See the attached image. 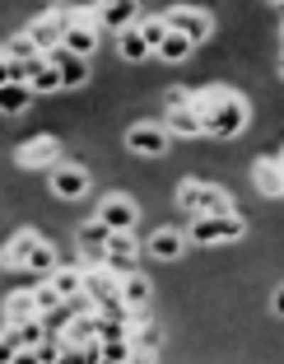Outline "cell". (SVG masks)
Wrapping results in <instances>:
<instances>
[{
    "label": "cell",
    "mask_w": 284,
    "mask_h": 364,
    "mask_svg": "<svg viewBox=\"0 0 284 364\" xmlns=\"http://www.w3.org/2000/svg\"><path fill=\"white\" fill-rule=\"evenodd\" d=\"M178 205L196 220V215H210V220H219V215H233V201L224 187H210V182H182L178 187Z\"/></svg>",
    "instance_id": "cell-1"
},
{
    "label": "cell",
    "mask_w": 284,
    "mask_h": 364,
    "mask_svg": "<svg viewBox=\"0 0 284 364\" xmlns=\"http://www.w3.org/2000/svg\"><path fill=\"white\" fill-rule=\"evenodd\" d=\"M247 234V225H242L238 215H219V220H210V215H196L191 220V229H187V238L191 243H200V247H210V243H233V238H242Z\"/></svg>",
    "instance_id": "cell-2"
},
{
    "label": "cell",
    "mask_w": 284,
    "mask_h": 364,
    "mask_svg": "<svg viewBox=\"0 0 284 364\" xmlns=\"http://www.w3.org/2000/svg\"><path fill=\"white\" fill-rule=\"evenodd\" d=\"M242 127H247V103H242L238 94H233V98H224V103L214 107L210 117H205V136H219V140L238 136Z\"/></svg>",
    "instance_id": "cell-3"
},
{
    "label": "cell",
    "mask_w": 284,
    "mask_h": 364,
    "mask_svg": "<svg viewBox=\"0 0 284 364\" xmlns=\"http://www.w3.org/2000/svg\"><path fill=\"white\" fill-rule=\"evenodd\" d=\"M163 23H168V33L187 38L191 47L210 38V14H205V10H191V5H178V10H168V14H163Z\"/></svg>",
    "instance_id": "cell-4"
},
{
    "label": "cell",
    "mask_w": 284,
    "mask_h": 364,
    "mask_svg": "<svg viewBox=\"0 0 284 364\" xmlns=\"http://www.w3.org/2000/svg\"><path fill=\"white\" fill-rule=\"evenodd\" d=\"M94 220H103L107 234H131V229H136V220H140V210H136V201H131V196H107V201L98 205Z\"/></svg>",
    "instance_id": "cell-5"
},
{
    "label": "cell",
    "mask_w": 284,
    "mask_h": 364,
    "mask_svg": "<svg viewBox=\"0 0 284 364\" xmlns=\"http://www.w3.org/2000/svg\"><path fill=\"white\" fill-rule=\"evenodd\" d=\"M126 145H131L136 154H145V159H158V154L168 150V131L154 127V122H140V127L126 131Z\"/></svg>",
    "instance_id": "cell-6"
},
{
    "label": "cell",
    "mask_w": 284,
    "mask_h": 364,
    "mask_svg": "<svg viewBox=\"0 0 284 364\" xmlns=\"http://www.w3.org/2000/svg\"><path fill=\"white\" fill-rule=\"evenodd\" d=\"M52 192L61 196V201H80V196L89 192V173L80 168V164H56L52 168Z\"/></svg>",
    "instance_id": "cell-7"
},
{
    "label": "cell",
    "mask_w": 284,
    "mask_h": 364,
    "mask_svg": "<svg viewBox=\"0 0 284 364\" xmlns=\"http://www.w3.org/2000/svg\"><path fill=\"white\" fill-rule=\"evenodd\" d=\"M23 38H28V43L38 47V56H52V52H61V38H65V28L52 19V14H43V19H33L28 28H23Z\"/></svg>",
    "instance_id": "cell-8"
},
{
    "label": "cell",
    "mask_w": 284,
    "mask_h": 364,
    "mask_svg": "<svg viewBox=\"0 0 284 364\" xmlns=\"http://www.w3.org/2000/svg\"><path fill=\"white\" fill-rule=\"evenodd\" d=\"M19 164H23V168H56V164H61V145H56V136H33L28 145L19 150Z\"/></svg>",
    "instance_id": "cell-9"
},
{
    "label": "cell",
    "mask_w": 284,
    "mask_h": 364,
    "mask_svg": "<svg viewBox=\"0 0 284 364\" xmlns=\"http://www.w3.org/2000/svg\"><path fill=\"white\" fill-rule=\"evenodd\" d=\"M131 262H136V234H112L103 247V267L116 276H131Z\"/></svg>",
    "instance_id": "cell-10"
},
{
    "label": "cell",
    "mask_w": 284,
    "mask_h": 364,
    "mask_svg": "<svg viewBox=\"0 0 284 364\" xmlns=\"http://www.w3.org/2000/svg\"><path fill=\"white\" fill-rule=\"evenodd\" d=\"M94 28H112V33H126L136 28V5H94Z\"/></svg>",
    "instance_id": "cell-11"
},
{
    "label": "cell",
    "mask_w": 284,
    "mask_h": 364,
    "mask_svg": "<svg viewBox=\"0 0 284 364\" xmlns=\"http://www.w3.org/2000/svg\"><path fill=\"white\" fill-rule=\"evenodd\" d=\"M116 289H121V276L116 271H107V267H94V271H84V294L94 304H103V299H116Z\"/></svg>",
    "instance_id": "cell-12"
},
{
    "label": "cell",
    "mask_w": 284,
    "mask_h": 364,
    "mask_svg": "<svg viewBox=\"0 0 284 364\" xmlns=\"http://www.w3.org/2000/svg\"><path fill=\"white\" fill-rule=\"evenodd\" d=\"M94 47H98V28L94 23H75V28H65V38H61V52L80 56V61H89Z\"/></svg>",
    "instance_id": "cell-13"
},
{
    "label": "cell",
    "mask_w": 284,
    "mask_h": 364,
    "mask_svg": "<svg viewBox=\"0 0 284 364\" xmlns=\"http://www.w3.org/2000/svg\"><path fill=\"white\" fill-rule=\"evenodd\" d=\"M47 61L56 65V75H61V89H80L89 80V61H80V56H70V52H52Z\"/></svg>",
    "instance_id": "cell-14"
},
{
    "label": "cell",
    "mask_w": 284,
    "mask_h": 364,
    "mask_svg": "<svg viewBox=\"0 0 284 364\" xmlns=\"http://www.w3.org/2000/svg\"><path fill=\"white\" fill-rule=\"evenodd\" d=\"M43 243V238L33 234V229H23V234H14L10 243H5V252H0V262L5 267H28V257H33V247Z\"/></svg>",
    "instance_id": "cell-15"
},
{
    "label": "cell",
    "mask_w": 284,
    "mask_h": 364,
    "mask_svg": "<svg viewBox=\"0 0 284 364\" xmlns=\"http://www.w3.org/2000/svg\"><path fill=\"white\" fill-rule=\"evenodd\" d=\"M47 285H52L61 299H75V294H84V271L80 267H56L52 276H47Z\"/></svg>",
    "instance_id": "cell-16"
},
{
    "label": "cell",
    "mask_w": 284,
    "mask_h": 364,
    "mask_svg": "<svg viewBox=\"0 0 284 364\" xmlns=\"http://www.w3.org/2000/svg\"><path fill=\"white\" fill-rule=\"evenodd\" d=\"M182 247H187V238H182L178 229H158V234L149 238V252H154L158 262H173V257H182Z\"/></svg>",
    "instance_id": "cell-17"
},
{
    "label": "cell",
    "mask_w": 284,
    "mask_h": 364,
    "mask_svg": "<svg viewBox=\"0 0 284 364\" xmlns=\"http://www.w3.org/2000/svg\"><path fill=\"white\" fill-rule=\"evenodd\" d=\"M252 178H256V187H261L266 196H284V168L275 159H261L252 168Z\"/></svg>",
    "instance_id": "cell-18"
},
{
    "label": "cell",
    "mask_w": 284,
    "mask_h": 364,
    "mask_svg": "<svg viewBox=\"0 0 284 364\" xmlns=\"http://www.w3.org/2000/svg\"><path fill=\"white\" fill-rule=\"evenodd\" d=\"M116 299L126 304V309H145V304H149V280H145V276H136V271H131V276H121V289H116Z\"/></svg>",
    "instance_id": "cell-19"
},
{
    "label": "cell",
    "mask_w": 284,
    "mask_h": 364,
    "mask_svg": "<svg viewBox=\"0 0 284 364\" xmlns=\"http://www.w3.org/2000/svg\"><path fill=\"white\" fill-rule=\"evenodd\" d=\"M33 318H38V309H33L28 289H19V294L5 299V322H10V327H23V322H33Z\"/></svg>",
    "instance_id": "cell-20"
},
{
    "label": "cell",
    "mask_w": 284,
    "mask_h": 364,
    "mask_svg": "<svg viewBox=\"0 0 284 364\" xmlns=\"http://www.w3.org/2000/svg\"><path fill=\"white\" fill-rule=\"evenodd\" d=\"M5 336H10L19 350H38V346H43V336H47V322H43V318H33V322H23V327H10Z\"/></svg>",
    "instance_id": "cell-21"
},
{
    "label": "cell",
    "mask_w": 284,
    "mask_h": 364,
    "mask_svg": "<svg viewBox=\"0 0 284 364\" xmlns=\"http://www.w3.org/2000/svg\"><path fill=\"white\" fill-rule=\"evenodd\" d=\"M224 98H233V89H224V85H210V89H200V94H191V112H196L200 122L210 117L214 107L224 103Z\"/></svg>",
    "instance_id": "cell-22"
},
{
    "label": "cell",
    "mask_w": 284,
    "mask_h": 364,
    "mask_svg": "<svg viewBox=\"0 0 284 364\" xmlns=\"http://www.w3.org/2000/svg\"><path fill=\"white\" fill-rule=\"evenodd\" d=\"M163 131H168V136H205V122H200L191 107H182V112H168Z\"/></svg>",
    "instance_id": "cell-23"
},
{
    "label": "cell",
    "mask_w": 284,
    "mask_h": 364,
    "mask_svg": "<svg viewBox=\"0 0 284 364\" xmlns=\"http://www.w3.org/2000/svg\"><path fill=\"white\" fill-rule=\"evenodd\" d=\"M98 341V313L94 318H70V327H65V346H89Z\"/></svg>",
    "instance_id": "cell-24"
},
{
    "label": "cell",
    "mask_w": 284,
    "mask_h": 364,
    "mask_svg": "<svg viewBox=\"0 0 284 364\" xmlns=\"http://www.w3.org/2000/svg\"><path fill=\"white\" fill-rule=\"evenodd\" d=\"M116 52H121V61H145L149 47H145V38H140L136 28H126V33H116Z\"/></svg>",
    "instance_id": "cell-25"
},
{
    "label": "cell",
    "mask_w": 284,
    "mask_h": 364,
    "mask_svg": "<svg viewBox=\"0 0 284 364\" xmlns=\"http://www.w3.org/2000/svg\"><path fill=\"white\" fill-rule=\"evenodd\" d=\"M28 89H33V94H56V89H61V75H56V65L47 61V56H43V65H38V70H33Z\"/></svg>",
    "instance_id": "cell-26"
},
{
    "label": "cell",
    "mask_w": 284,
    "mask_h": 364,
    "mask_svg": "<svg viewBox=\"0 0 284 364\" xmlns=\"http://www.w3.org/2000/svg\"><path fill=\"white\" fill-rule=\"evenodd\" d=\"M28 98H33V89L28 85H5L0 89V112H23V107H28Z\"/></svg>",
    "instance_id": "cell-27"
},
{
    "label": "cell",
    "mask_w": 284,
    "mask_h": 364,
    "mask_svg": "<svg viewBox=\"0 0 284 364\" xmlns=\"http://www.w3.org/2000/svg\"><path fill=\"white\" fill-rule=\"evenodd\" d=\"M56 267H61V262H56V247L52 243H38V247H33V257H28V271H33V276H52Z\"/></svg>",
    "instance_id": "cell-28"
},
{
    "label": "cell",
    "mask_w": 284,
    "mask_h": 364,
    "mask_svg": "<svg viewBox=\"0 0 284 364\" xmlns=\"http://www.w3.org/2000/svg\"><path fill=\"white\" fill-rule=\"evenodd\" d=\"M131 346H136V350H145V355H154L158 346H163V332H158L154 322H145V327H131Z\"/></svg>",
    "instance_id": "cell-29"
},
{
    "label": "cell",
    "mask_w": 284,
    "mask_h": 364,
    "mask_svg": "<svg viewBox=\"0 0 284 364\" xmlns=\"http://www.w3.org/2000/svg\"><path fill=\"white\" fill-rule=\"evenodd\" d=\"M28 294H33V309H38V318H47V313H56V309L65 304L52 285H38V289H28Z\"/></svg>",
    "instance_id": "cell-30"
},
{
    "label": "cell",
    "mask_w": 284,
    "mask_h": 364,
    "mask_svg": "<svg viewBox=\"0 0 284 364\" xmlns=\"http://www.w3.org/2000/svg\"><path fill=\"white\" fill-rule=\"evenodd\" d=\"M136 33L145 38L149 52H158V47H163V38H168V23H163V19H145V23H136Z\"/></svg>",
    "instance_id": "cell-31"
},
{
    "label": "cell",
    "mask_w": 284,
    "mask_h": 364,
    "mask_svg": "<svg viewBox=\"0 0 284 364\" xmlns=\"http://www.w3.org/2000/svg\"><path fill=\"white\" fill-rule=\"evenodd\" d=\"M158 56H163V61H187V56H191V43H187V38H178V33H168V38H163V47H158Z\"/></svg>",
    "instance_id": "cell-32"
},
{
    "label": "cell",
    "mask_w": 284,
    "mask_h": 364,
    "mask_svg": "<svg viewBox=\"0 0 284 364\" xmlns=\"http://www.w3.org/2000/svg\"><path fill=\"white\" fill-rule=\"evenodd\" d=\"M5 61H38V47L28 43V38H10V43H5Z\"/></svg>",
    "instance_id": "cell-33"
},
{
    "label": "cell",
    "mask_w": 284,
    "mask_h": 364,
    "mask_svg": "<svg viewBox=\"0 0 284 364\" xmlns=\"http://www.w3.org/2000/svg\"><path fill=\"white\" fill-rule=\"evenodd\" d=\"M98 341H131V327L112 318H98Z\"/></svg>",
    "instance_id": "cell-34"
},
{
    "label": "cell",
    "mask_w": 284,
    "mask_h": 364,
    "mask_svg": "<svg viewBox=\"0 0 284 364\" xmlns=\"http://www.w3.org/2000/svg\"><path fill=\"white\" fill-rule=\"evenodd\" d=\"M98 346H103V360L112 364H131V350H136L131 341H98Z\"/></svg>",
    "instance_id": "cell-35"
},
{
    "label": "cell",
    "mask_w": 284,
    "mask_h": 364,
    "mask_svg": "<svg viewBox=\"0 0 284 364\" xmlns=\"http://www.w3.org/2000/svg\"><path fill=\"white\" fill-rule=\"evenodd\" d=\"M163 103H168V112H182V107H191V89H168V94H163Z\"/></svg>",
    "instance_id": "cell-36"
},
{
    "label": "cell",
    "mask_w": 284,
    "mask_h": 364,
    "mask_svg": "<svg viewBox=\"0 0 284 364\" xmlns=\"http://www.w3.org/2000/svg\"><path fill=\"white\" fill-rule=\"evenodd\" d=\"M14 350H19V346H14L10 336H0V364H10V360H14Z\"/></svg>",
    "instance_id": "cell-37"
},
{
    "label": "cell",
    "mask_w": 284,
    "mask_h": 364,
    "mask_svg": "<svg viewBox=\"0 0 284 364\" xmlns=\"http://www.w3.org/2000/svg\"><path fill=\"white\" fill-rule=\"evenodd\" d=\"M10 364H38V350H14Z\"/></svg>",
    "instance_id": "cell-38"
},
{
    "label": "cell",
    "mask_w": 284,
    "mask_h": 364,
    "mask_svg": "<svg viewBox=\"0 0 284 364\" xmlns=\"http://www.w3.org/2000/svg\"><path fill=\"white\" fill-rule=\"evenodd\" d=\"M271 304H275V313H280V318H284V285L275 289V299H271Z\"/></svg>",
    "instance_id": "cell-39"
},
{
    "label": "cell",
    "mask_w": 284,
    "mask_h": 364,
    "mask_svg": "<svg viewBox=\"0 0 284 364\" xmlns=\"http://www.w3.org/2000/svg\"><path fill=\"white\" fill-rule=\"evenodd\" d=\"M10 85V61H0V89Z\"/></svg>",
    "instance_id": "cell-40"
},
{
    "label": "cell",
    "mask_w": 284,
    "mask_h": 364,
    "mask_svg": "<svg viewBox=\"0 0 284 364\" xmlns=\"http://www.w3.org/2000/svg\"><path fill=\"white\" fill-rule=\"evenodd\" d=\"M275 164H280V168H284V150H280V159H275Z\"/></svg>",
    "instance_id": "cell-41"
},
{
    "label": "cell",
    "mask_w": 284,
    "mask_h": 364,
    "mask_svg": "<svg viewBox=\"0 0 284 364\" xmlns=\"http://www.w3.org/2000/svg\"><path fill=\"white\" fill-rule=\"evenodd\" d=\"M0 61H5V43H0Z\"/></svg>",
    "instance_id": "cell-42"
},
{
    "label": "cell",
    "mask_w": 284,
    "mask_h": 364,
    "mask_svg": "<svg viewBox=\"0 0 284 364\" xmlns=\"http://www.w3.org/2000/svg\"><path fill=\"white\" fill-rule=\"evenodd\" d=\"M98 364H112V360H98Z\"/></svg>",
    "instance_id": "cell-43"
},
{
    "label": "cell",
    "mask_w": 284,
    "mask_h": 364,
    "mask_svg": "<svg viewBox=\"0 0 284 364\" xmlns=\"http://www.w3.org/2000/svg\"><path fill=\"white\" fill-rule=\"evenodd\" d=\"M280 75H284V61H280Z\"/></svg>",
    "instance_id": "cell-44"
},
{
    "label": "cell",
    "mask_w": 284,
    "mask_h": 364,
    "mask_svg": "<svg viewBox=\"0 0 284 364\" xmlns=\"http://www.w3.org/2000/svg\"><path fill=\"white\" fill-rule=\"evenodd\" d=\"M52 364H61V360H52Z\"/></svg>",
    "instance_id": "cell-45"
}]
</instances>
